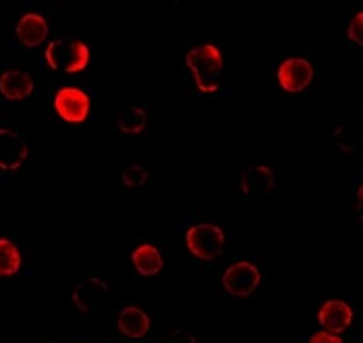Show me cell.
I'll return each mask as SVG.
<instances>
[{
  "mask_svg": "<svg viewBox=\"0 0 363 343\" xmlns=\"http://www.w3.org/2000/svg\"><path fill=\"white\" fill-rule=\"evenodd\" d=\"M187 69L191 71L194 84L203 94H216L220 87V75L224 69V58L216 44H199L194 46L187 57Z\"/></svg>",
  "mask_w": 363,
  "mask_h": 343,
  "instance_id": "cell-1",
  "label": "cell"
},
{
  "mask_svg": "<svg viewBox=\"0 0 363 343\" xmlns=\"http://www.w3.org/2000/svg\"><path fill=\"white\" fill-rule=\"evenodd\" d=\"M44 57L52 71L82 73L89 65V48L79 40H55L48 44Z\"/></svg>",
  "mask_w": 363,
  "mask_h": 343,
  "instance_id": "cell-2",
  "label": "cell"
},
{
  "mask_svg": "<svg viewBox=\"0 0 363 343\" xmlns=\"http://www.w3.org/2000/svg\"><path fill=\"white\" fill-rule=\"evenodd\" d=\"M187 250L203 262H214L224 250V231L214 223H197L185 233Z\"/></svg>",
  "mask_w": 363,
  "mask_h": 343,
  "instance_id": "cell-3",
  "label": "cell"
},
{
  "mask_svg": "<svg viewBox=\"0 0 363 343\" xmlns=\"http://www.w3.org/2000/svg\"><path fill=\"white\" fill-rule=\"evenodd\" d=\"M55 111L65 123L82 125L89 116L91 100L82 87H60L55 96Z\"/></svg>",
  "mask_w": 363,
  "mask_h": 343,
  "instance_id": "cell-4",
  "label": "cell"
},
{
  "mask_svg": "<svg viewBox=\"0 0 363 343\" xmlns=\"http://www.w3.org/2000/svg\"><path fill=\"white\" fill-rule=\"evenodd\" d=\"M262 273L250 260H241L230 264L223 275L224 291L233 298H250L259 287Z\"/></svg>",
  "mask_w": 363,
  "mask_h": 343,
  "instance_id": "cell-5",
  "label": "cell"
},
{
  "mask_svg": "<svg viewBox=\"0 0 363 343\" xmlns=\"http://www.w3.org/2000/svg\"><path fill=\"white\" fill-rule=\"evenodd\" d=\"M108 302H111V287L98 277L84 279L73 289V304L77 306V310H82L85 315L104 310Z\"/></svg>",
  "mask_w": 363,
  "mask_h": 343,
  "instance_id": "cell-6",
  "label": "cell"
},
{
  "mask_svg": "<svg viewBox=\"0 0 363 343\" xmlns=\"http://www.w3.org/2000/svg\"><path fill=\"white\" fill-rule=\"evenodd\" d=\"M277 80H279V86L284 92L299 94V92H303L311 84V80H313V67H311L309 60L301 57L284 58L279 65Z\"/></svg>",
  "mask_w": 363,
  "mask_h": 343,
  "instance_id": "cell-7",
  "label": "cell"
},
{
  "mask_svg": "<svg viewBox=\"0 0 363 343\" xmlns=\"http://www.w3.org/2000/svg\"><path fill=\"white\" fill-rule=\"evenodd\" d=\"M29 156L26 138L9 127H0V171H19Z\"/></svg>",
  "mask_w": 363,
  "mask_h": 343,
  "instance_id": "cell-8",
  "label": "cell"
},
{
  "mask_svg": "<svg viewBox=\"0 0 363 343\" xmlns=\"http://www.w3.org/2000/svg\"><path fill=\"white\" fill-rule=\"evenodd\" d=\"M353 308L342 302V300H328L320 306L318 312V322L320 327H324V331L333 333V335H340L345 331H349V327L353 325Z\"/></svg>",
  "mask_w": 363,
  "mask_h": 343,
  "instance_id": "cell-9",
  "label": "cell"
},
{
  "mask_svg": "<svg viewBox=\"0 0 363 343\" xmlns=\"http://www.w3.org/2000/svg\"><path fill=\"white\" fill-rule=\"evenodd\" d=\"M239 190L245 198H266L274 190V173L264 165L252 167L241 173Z\"/></svg>",
  "mask_w": 363,
  "mask_h": 343,
  "instance_id": "cell-10",
  "label": "cell"
},
{
  "mask_svg": "<svg viewBox=\"0 0 363 343\" xmlns=\"http://www.w3.org/2000/svg\"><path fill=\"white\" fill-rule=\"evenodd\" d=\"M15 36L26 48H38L48 38V21L40 13H26L15 26Z\"/></svg>",
  "mask_w": 363,
  "mask_h": 343,
  "instance_id": "cell-11",
  "label": "cell"
},
{
  "mask_svg": "<svg viewBox=\"0 0 363 343\" xmlns=\"http://www.w3.org/2000/svg\"><path fill=\"white\" fill-rule=\"evenodd\" d=\"M116 327L118 331L129 337V339H141L150 333L152 329V322H150V316L145 315L141 308L138 306H125L118 318H116Z\"/></svg>",
  "mask_w": 363,
  "mask_h": 343,
  "instance_id": "cell-12",
  "label": "cell"
},
{
  "mask_svg": "<svg viewBox=\"0 0 363 343\" xmlns=\"http://www.w3.org/2000/svg\"><path fill=\"white\" fill-rule=\"evenodd\" d=\"M0 94L6 100L19 102L26 100L33 94V80L29 77L26 71L19 69H9L0 75Z\"/></svg>",
  "mask_w": 363,
  "mask_h": 343,
  "instance_id": "cell-13",
  "label": "cell"
},
{
  "mask_svg": "<svg viewBox=\"0 0 363 343\" xmlns=\"http://www.w3.org/2000/svg\"><path fill=\"white\" fill-rule=\"evenodd\" d=\"M131 262L133 268L140 273L141 277H154L162 271L164 260L160 250L154 244H141L133 252H131Z\"/></svg>",
  "mask_w": 363,
  "mask_h": 343,
  "instance_id": "cell-14",
  "label": "cell"
},
{
  "mask_svg": "<svg viewBox=\"0 0 363 343\" xmlns=\"http://www.w3.org/2000/svg\"><path fill=\"white\" fill-rule=\"evenodd\" d=\"M23 266V258L17 248L6 237H0V277H15Z\"/></svg>",
  "mask_w": 363,
  "mask_h": 343,
  "instance_id": "cell-15",
  "label": "cell"
},
{
  "mask_svg": "<svg viewBox=\"0 0 363 343\" xmlns=\"http://www.w3.org/2000/svg\"><path fill=\"white\" fill-rule=\"evenodd\" d=\"M145 125H147V114L140 107H129L125 113H121L116 121V127L127 136H138L145 129Z\"/></svg>",
  "mask_w": 363,
  "mask_h": 343,
  "instance_id": "cell-16",
  "label": "cell"
},
{
  "mask_svg": "<svg viewBox=\"0 0 363 343\" xmlns=\"http://www.w3.org/2000/svg\"><path fill=\"white\" fill-rule=\"evenodd\" d=\"M147 177H150V173L145 167H141V165H131V167H127L123 175H121V181H123V185H127V187H140L143 185L145 181H147Z\"/></svg>",
  "mask_w": 363,
  "mask_h": 343,
  "instance_id": "cell-17",
  "label": "cell"
},
{
  "mask_svg": "<svg viewBox=\"0 0 363 343\" xmlns=\"http://www.w3.org/2000/svg\"><path fill=\"white\" fill-rule=\"evenodd\" d=\"M363 13L362 11H357L355 13V17L351 19V23H349V29H347V38L355 44V46H362L363 44Z\"/></svg>",
  "mask_w": 363,
  "mask_h": 343,
  "instance_id": "cell-18",
  "label": "cell"
},
{
  "mask_svg": "<svg viewBox=\"0 0 363 343\" xmlns=\"http://www.w3.org/2000/svg\"><path fill=\"white\" fill-rule=\"evenodd\" d=\"M162 343H197V337L189 331H183V329H172L170 333L164 335Z\"/></svg>",
  "mask_w": 363,
  "mask_h": 343,
  "instance_id": "cell-19",
  "label": "cell"
},
{
  "mask_svg": "<svg viewBox=\"0 0 363 343\" xmlns=\"http://www.w3.org/2000/svg\"><path fill=\"white\" fill-rule=\"evenodd\" d=\"M308 343H342L340 335H333L328 331H318L309 337Z\"/></svg>",
  "mask_w": 363,
  "mask_h": 343,
  "instance_id": "cell-20",
  "label": "cell"
},
{
  "mask_svg": "<svg viewBox=\"0 0 363 343\" xmlns=\"http://www.w3.org/2000/svg\"><path fill=\"white\" fill-rule=\"evenodd\" d=\"M362 200H363V187H357V214L362 217Z\"/></svg>",
  "mask_w": 363,
  "mask_h": 343,
  "instance_id": "cell-21",
  "label": "cell"
}]
</instances>
